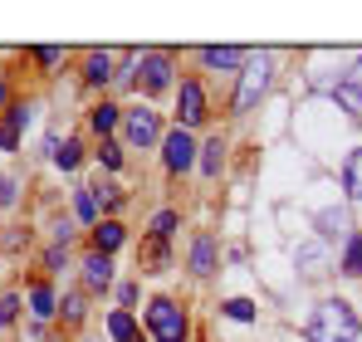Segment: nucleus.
I'll list each match as a JSON object with an SVG mask.
<instances>
[{"instance_id":"23","label":"nucleus","mask_w":362,"mask_h":342,"mask_svg":"<svg viewBox=\"0 0 362 342\" xmlns=\"http://www.w3.org/2000/svg\"><path fill=\"white\" fill-rule=\"evenodd\" d=\"M221 313H226V318H235V323H255V303H250V298H226V303H221Z\"/></svg>"},{"instance_id":"27","label":"nucleus","mask_w":362,"mask_h":342,"mask_svg":"<svg viewBox=\"0 0 362 342\" xmlns=\"http://www.w3.org/2000/svg\"><path fill=\"white\" fill-rule=\"evenodd\" d=\"M93 201H98L103 211H118V206H122V191H118V186H98V191H93Z\"/></svg>"},{"instance_id":"6","label":"nucleus","mask_w":362,"mask_h":342,"mask_svg":"<svg viewBox=\"0 0 362 342\" xmlns=\"http://www.w3.org/2000/svg\"><path fill=\"white\" fill-rule=\"evenodd\" d=\"M162 162H167V171H177V176L196 167V142H191L186 127H177V132L162 137Z\"/></svg>"},{"instance_id":"34","label":"nucleus","mask_w":362,"mask_h":342,"mask_svg":"<svg viewBox=\"0 0 362 342\" xmlns=\"http://www.w3.org/2000/svg\"><path fill=\"white\" fill-rule=\"evenodd\" d=\"M353 83H362V59H358V64H353Z\"/></svg>"},{"instance_id":"11","label":"nucleus","mask_w":362,"mask_h":342,"mask_svg":"<svg viewBox=\"0 0 362 342\" xmlns=\"http://www.w3.org/2000/svg\"><path fill=\"white\" fill-rule=\"evenodd\" d=\"M191 274H216V240L211 235L191 240Z\"/></svg>"},{"instance_id":"14","label":"nucleus","mask_w":362,"mask_h":342,"mask_svg":"<svg viewBox=\"0 0 362 342\" xmlns=\"http://www.w3.org/2000/svg\"><path fill=\"white\" fill-rule=\"evenodd\" d=\"M201 59H206V69H245V64H250L245 49H221V45L201 49Z\"/></svg>"},{"instance_id":"19","label":"nucleus","mask_w":362,"mask_h":342,"mask_svg":"<svg viewBox=\"0 0 362 342\" xmlns=\"http://www.w3.org/2000/svg\"><path fill=\"white\" fill-rule=\"evenodd\" d=\"M30 313H35V318H54V313H59V308H54V288L49 284L30 288Z\"/></svg>"},{"instance_id":"18","label":"nucleus","mask_w":362,"mask_h":342,"mask_svg":"<svg viewBox=\"0 0 362 342\" xmlns=\"http://www.w3.org/2000/svg\"><path fill=\"white\" fill-rule=\"evenodd\" d=\"M118 122H122V108H113V103H98V108L88 113V127H93L98 137H108V132H113Z\"/></svg>"},{"instance_id":"4","label":"nucleus","mask_w":362,"mask_h":342,"mask_svg":"<svg viewBox=\"0 0 362 342\" xmlns=\"http://www.w3.org/2000/svg\"><path fill=\"white\" fill-rule=\"evenodd\" d=\"M122 132H127L132 147H152V142H162V117L152 108H127L122 113Z\"/></svg>"},{"instance_id":"15","label":"nucleus","mask_w":362,"mask_h":342,"mask_svg":"<svg viewBox=\"0 0 362 342\" xmlns=\"http://www.w3.org/2000/svg\"><path fill=\"white\" fill-rule=\"evenodd\" d=\"M343 191H348V201H362V147H353L343 162Z\"/></svg>"},{"instance_id":"31","label":"nucleus","mask_w":362,"mask_h":342,"mask_svg":"<svg viewBox=\"0 0 362 342\" xmlns=\"http://www.w3.org/2000/svg\"><path fill=\"white\" fill-rule=\"evenodd\" d=\"M15 308H20V298H0V328L15 323Z\"/></svg>"},{"instance_id":"2","label":"nucleus","mask_w":362,"mask_h":342,"mask_svg":"<svg viewBox=\"0 0 362 342\" xmlns=\"http://www.w3.org/2000/svg\"><path fill=\"white\" fill-rule=\"evenodd\" d=\"M269 78H274V59L269 54H255L240 73V88H235V113H250L264 93H269Z\"/></svg>"},{"instance_id":"20","label":"nucleus","mask_w":362,"mask_h":342,"mask_svg":"<svg viewBox=\"0 0 362 342\" xmlns=\"http://www.w3.org/2000/svg\"><path fill=\"white\" fill-rule=\"evenodd\" d=\"M108 333H113V342H137V323H132V313H127V308L108 313Z\"/></svg>"},{"instance_id":"1","label":"nucleus","mask_w":362,"mask_h":342,"mask_svg":"<svg viewBox=\"0 0 362 342\" xmlns=\"http://www.w3.org/2000/svg\"><path fill=\"white\" fill-rule=\"evenodd\" d=\"M303 338H308V342H358L362 338V318L353 313V303H343V298H323V303L313 308Z\"/></svg>"},{"instance_id":"33","label":"nucleus","mask_w":362,"mask_h":342,"mask_svg":"<svg viewBox=\"0 0 362 342\" xmlns=\"http://www.w3.org/2000/svg\"><path fill=\"white\" fill-rule=\"evenodd\" d=\"M15 201V181H0V206H10Z\"/></svg>"},{"instance_id":"26","label":"nucleus","mask_w":362,"mask_h":342,"mask_svg":"<svg viewBox=\"0 0 362 342\" xmlns=\"http://www.w3.org/2000/svg\"><path fill=\"white\" fill-rule=\"evenodd\" d=\"M54 162H59L64 171H74V167H78V162H83V147H78V142H64L59 152H54Z\"/></svg>"},{"instance_id":"21","label":"nucleus","mask_w":362,"mask_h":342,"mask_svg":"<svg viewBox=\"0 0 362 342\" xmlns=\"http://www.w3.org/2000/svg\"><path fill=\"white\" fill-rule=\"evenodd\" d=\"M221 162H226V147H221V137H211V142L201 147V171H206V176H221Z\"/></svg>"},{"instance_id":"9","label":"nucleus","mask_w":362,"mask_h":342,"mask_svg":"<svg viewBox=\"0 0 362 342\" xmlns=\"http://www.w3.org/2000/svg\"><path fill=\"white\" fill-rule=\"evenodd\" d=\"M313 225H318L323 240H343V235H353V216H348L343 206H328V211L313 216Z\"/></svg>"},{"instance_id":"30","label":"nucleus","mask_w":362,"mask_h":342,"mask_svg":"<svg viewBox=\"0 0 362 342\" xmlns=\"http://www.w3.org/2000/svg\"><path fill=\"white\" fill-rule=\"evenodd\" d=\"M35 59H40L45 69H54V64L64 59V49H54V45H45V49H35Z\"/></svg>"},{"instance_id":"16","label":"nucleus","mask_w":362,"mask_h":342,"mask_svg":"<svg viewBox=\"0 0 362 342\" xmlns=\"http://www.w3.org/2000/svg\"><path fill=\"white\" fill-rule=\"evenodd\" d=\"M333 98L348 108V117H362V83H353V78H338V83H333Z\"/></svg>"},{"instance_id":"29","label":"nucleus","mask_w":362,"mask_h":342,"mask_svg":"<svg viewBox=\"0 0 362 342\" xmlns=\"http://www.w3.org/2000/svg\"><path fill=\"white\" fill-rule=\"evenodd\" d=\"M64 318H69V323H78V318H83V298H78V293H69V298H64Z\"/></svg>"},{"instance_id":"32","label":"nucleus","mask_w":362,"mask_h":342,"mask_svg":"<svg viewBox=\"0 0 362 342\" xmlns=\"http://www.w3.org/2000/svg\"><path fill=\"white\" fill-rule=\"evenodd\" d=\"M118 298H122V308H132V303H137V284H122Z\"/></svg>"},{"instance_id":"35","label":"nucleus","mask_w":362,"mask_h":342,"mask_svg":"<svg viewBox=\"0 0 362 342\" xmlns=\"http://www.w3.org/2000/svg\"><path fill=\"white\" fill-rule=\"evenodd\" d=\"M0 108H5V78H0Z\"/></svg>"},{"instance_id":"22","label":"nucleus","mask_w":362,"mask_h":342,"mask_svg":"<svg viewBox=\"0 0 362 342\" xmlns=\"http://www.w3.org/2000/svg\"><path fill=\"white\" fill-rule=\"evenodd\" d=\"M343 274H362V235H348L343 244Z\"/></svg>"},{"instance_id":"25","label":"nucleus","mask_w":362,"mask_h":342,"mask_svg":"<svg viewBox=\"0 0 362 342\" xmlns=\"http://www.w3.org/2000/svg\"><path fill=\"white\" fill-rule=\"evenodd\" d=\"M152 235H157V240H172V235H177V211H157Z\"/></svg>"},{"instance_id":"28","label":"nucleus","mask_w":362,"mask_h":342,"mask_svg":"<svg viewBox=\"0 0 362 342\" xmlns=\"http://www.w3.org/2000/svg\"><path fill=\"white\" fill-rule=\"evenodd\" d=\"M98 162H103L108 171H118L122 167V147L118 142H103V147H98Z\"/></svg>"},{"instance_id":"17","label":"nucleus","mask_w":362,"mask_h":342,"mask_svg":"<svg viewBox=\"0 0 362 342\" xmlns=\"http://www.w3.org/2000/svg\"><path fill=\"white\" fill-rule=\"evenodd\" d=\"M83 78H88L93 88H103V83L113 78V54H103V49H98V54H88V64H83Z\"/></svg>"},{"instance_id":"10","label":"nucleus","mask_w":362,"mask_h":342,"mask_svg":"<svg viewBox=\"0 0 362 342\" xmlns=\"http://www.w3.org/2000/svg\"><path fill=\"white\" fill-rule=\"evenodd\" d=\"M83 284L93 288V293H103V288L113 284V259L108 254H88L83 259Z\"/></svg>"},{"instance_id":"5","label":"nucleus","mask_w":362,"mask_h":342,"mask_svg":"<svg viewBox=\"0 0 362 342\" xmlns=\"http://www.w3.org/2000/svg\"><path fill=\"white\" fill-rule=\"evenodd\" d=\"M132 83L147 88V93L172 88V59H167V54H142V59H137V69H132Z\"/></svg>"},{"instance_id":"3","label":"nucleus","mask_w":362,"mask_h":342,"mask_svg":"<svg viewBox=\"0 0 362 342\" xmlns=\"http://www.w3.org/2000/svg\"><path fill=\"white\" fill-rule=\"evenodd\" d=\"M147 328H152V338L157 342H186V313H181L172 298H152L147 303Z\"/></svg>"},{"instance_id":"8","label":"nucleus","mask_w":362,"mask_h":342,"mask_svg":"<svg viewBox=\"0 0 362 342\" xmlns=\"http://www.w3.org/2000/svg\"><path fill=\"white\" fill-rule=\"evenodd\" d=\"M294 264H299L303 279H318V274H328V249H323V240H308V244H299Z\"/></svg>"},{"instance_id":"12","label":"nucleus","mask_w":362,"mask_h":342,"mask_svg":"<svg viewBox=\"0 0 362 342\" xmlns=\"http://www.w3.org/2000/svg\"><path fill=\"white\" fill-rule=\"evenodd\" d=\"M122 240H127V230H122L118 220H98V225H93V254H113Z\"/></svg>"},{"instance_id":"13","label":"nucleus","mask_w":362,"mask_h":342,"mask_svg":"<svg viewBox=\"0 0 362 342\" xmlns=\"http://www.w3.org/2000/svg\"><path fill=\"white\" fill-rule=\"evenodd\" d=\"M25 122H30V108H10V113H5V122H0V147H5V152L20 147V127H25Z\"/></svg>"},{"instance_id":"7","label":"nucleus","mask_w":362,"mask_h":342,"mask_svg":"<svg viewBox=\"0 0 362 342\" xmlns=\"http://www.w3.org/2000/svg\"><path fill=\"white\" fill-rule=\"evenodd\" d=\"M177 117H181V127L191 132L196 122H206V88L196 83V78H186L181 83V93H177Z\"/></svg>"},{"instance_id":"24","label":"nucleus","mask_w":362,"mask_h":342,"mask_svg":"<svg viewBox=\"0 0 362 342\" xmlns=\"http://www.w3.org/2000/svg\"><path fill=\"white\" fill-rule=\"evenodd\" d=\"M74 211H78V220L98 225V201H93V191H78V196H74Z\"/></svg>"}]
</instances>
